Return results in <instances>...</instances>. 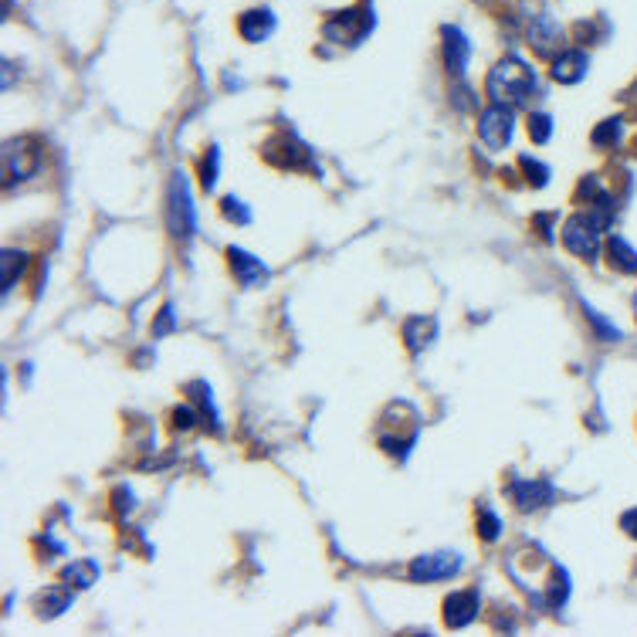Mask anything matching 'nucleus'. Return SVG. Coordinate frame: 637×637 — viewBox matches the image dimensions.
I'll return each instance as SVG.
<instances>
[{"label": "nucleus", "mask_w": 637, "mask_h": 637, "mask_svg": "<svg viewBox=\"0 0 637 637\" xmlns=\"http://www.w3.org/2000/svg\"><path fill=\"white\" fill-rule=\"evenodd\" d=\"M441 51H444V68L451 75H465L471 61V41L465 38L461 28H441Z\"/></svg>", "instance_id": "10"}, {"label": "nucleus", "mask_w": 637, "mask_h": 637, "mask_svg": "<svg viewBox=\"0 0 637 637\" xmlns=\"http://www.w3.org/2000/svg\"><path fill=\"white\" fill-rule=\"evenodd\" d=\"M529 45L536 48L543 58H556L563 51V31H560V24L549 21V17H539V21L529 28Z\"/></svg>", "instance_id": "14"}, {"label": "nucleus", "mask_w": 637, "mask_h": 637, "mask_svg": "<svg viewBox=\"0 0 637 637\" xmlns=\"http://www.w3.org/2000/svg\"><path fill=\"white\" fill-rule=\"evenodd\" d=\"M529 136L536 139V143H549V136H553V119H549L546 112H536L529 122Z\"/></svg>", "instance_id": "25"}, {"label": "nucleus", "mask_w": 637, "mask_h": 637, "mask_svg": "<svg viewBox=\"0 0 637 637\" xmlns=\"http://www.w3.org/2000/svg\"><path fill=\"white\" fill-rule=\"evenodd\" d=\"M61 580L68 583L72 590H85V587H92L95 580H99V566L89 563V560H82V563H72L65 573H61Z\"/></svg>", "instance_id": "17"}, {"label": "nucleus", "mask_w": 637, "mask_h": 637, "mask_svg": "<svg viewBox=\"0 0 637 637\" xmlns=\"http://www.w3.org/2000/svg\"><path fill=\"white\" fill-rule=\"evenodd\" d=\"M587 72H590V55L577 48L560 51V55L553 58V65H549V75H553L560 85H577L587 78Z\"/></svg>", "instance_id": "11"}, {"label": "nucleus", "mask_w": 637, "mask_h": 637, "mask_svg": "<svg viewBox=\"0 0 637 637\" xmlns=\"http://www.w3.org/2000/svg\"><path fill=\"white\" fill-rule=\"evenodd\" d=\"M509 495H512V502H516L519 512H532V509H539V505L553 502L556 492H553V485H549V482H539V478H532V482L509 485Z\"/></svg>", "instance_id": "13"}, {"label": "nucleus", "mask_w": 637, "mask_h": 637, "mask_svg": "<svg viewBox=\"0 0 637 637\" xmlns=\"http://www.w3.org/2000/svg\"><path fill=\"white\" fill-rule=\"evenodd\" d=\"M604 255H607V261H610V268H614V272L637 275V248L627 238H621V234H610Z\"/></svg>", "instance_id": "15"}, {"label": "nucleus", "mask_w": 637, "mask_h": 637, "mask_svg": "<svg viewBox=\"0 0 637 637\" xmlns=\"http://www.w3.org/2000/svg\"><path fill=\"white\" fill-rule=\"evenodd\" d=\"M278 21L272 14V7H251V11H244L238 17V31L244 41H251V45H261V41H268L275 34Z\"/></svg>", "instance_id": "12"}, {"label": "nucleus", "mask_w": 637, "mask_h": 637, "mask_svg": "<svg viewBox=\"0 0 637 637\" xmlns=\"http://www.w3.org/2000/svg\"><path fill=\"white\" fill-rule=\"evenodd\" d=\"M465 560L455 553V549H434V553H421L414 563H410V580L414 583H441L451 580L455 573H461Z\"/></svg>", "instance_id": "4"}, {"label": "nucleus", "mask_w": 637, "mask_h": 637, "mask_svg": "<svg viewBox=\"0 0 637 637\" xmlns=\"http://www.w3.org/2000/svg\"><path fill=\"white\" fill-rule=\"evenodd\" d=\"M478 136L488 150H505L516 136V109L512 106H488L482 116H478Z\"/></svg>", "instance_id": "5"}, {"label": "nucleus", "mask_w": 637, "mask_h": 637, "mask_svg": "<svg viewBox=\"0 0 637 637\" xmlns=\"http://www.w3.org/2000/svg\"><path fill=\"white\" fill-rule=\"evenodd\" d=\"M217 177H221V150L217 146H211L204 156V163H200V183H204V190L211 194V190L217 187Z\"/></svg>", "instance_id": "18"}, {"label": "nucleus", "mask_w": 637, "mask_h": 637, "mask_svg": "<svg viewBox=\"0 0 637 637\" xmlns=\"http://www.w3.org/2000/svg\"><path fill=\"white\" fill-rule=\"evenodd\" d=\"M434 333H438V322L427 319V316H414L404 322V343L410 353H421L424 346L434 343Z\"/></svg>", "instance_id": "16"}, {"label": "nucleus", "mask_w": 637, "mask_h": 637, "mask_svg": "<svg viewBox=\"0 0 637 637\" xmlns=\"http://www.w3.org/2000/svg\"><path fill=\"white\" fill-rule=\"evenodd\" d=\"M221 214L228 217L231 224H238V228H244V224L255 221V214H251V207H248V204H241L238 197H224V200H221Z\"/></svg>", "instance_id": "20"}, {"label": "nucleus", "mask_w": 637, "mask_h": 637, "mask_svg": "<svg viewBox=\"0 0 637 637\" xmlns=\"http://www.w3.org/2000/svg\"><path fill=\"white\" fill-rule=\"evenodd\" d=\"M478 536H482L485 543L502 539V519L495 516V512H482V516H478Z\"/></svg>", "instance_id": "22"}, {"label": "nucleus", "mask_w": 637, "mask_h": 637, "mask_svg": "<svg viewBox=\"0 0 637 637\" xmlns=\"http://www.w3.org/2000/svg\"><path fill=\"white\" fill-rule=\"evenodd\" d=\"M24 268H28V258L21 251H4V292L14 289L17 278L24 275Z\"/></svg>", "instance_id": "19"}, {"label": "nucleus", "mask_w": 637, "mask_h": 637, "mask_svg": "<svg viewBox=\"0 0 637 637\" xmlns=\"http://www.w3.org/2000/svg\"><path fill=\"white\" fill-rule=\"evenodd\" d=\"M634 319H637V292H634Z\"/></svg>", "instance_id": "28"}, {"label": "nucleus", "mask_w": 637, "mask_h": 637, "mask_svg": "<svg viewBox=\"0 0 637 637\" xmlns=\"http://www.w3.org/2000/svg\"><path fill=\"white\" fill-rule=\"evenodd\" d=\"M373 31V14L370 7H353V11H343L326 21V38L339 41V45H349V41H360Z\"/></svg>", "instance_id": "6"}, {"label": "nucleus", "mask_w": 637, "mask_h": 637, "mask_svg": "<svg viewBox=\"0 0 637 637\" xmlns=\"http://www.w3.org/2000/svg\"><path fill=\"white\" fill-rule=\"evenodd\" d=\"M519 167L529 170V183H532V187H546V183H549V167H546V163H536L532 156H522Z\"/></svg>", "instance_id": "24"}, {"label": "nucleus", "mask_w": 637, "mask_h": 637, "mask_svg": "<svg viewBox=\"0 0 637 637\" xmlns=\"http://www.w3.org/2000/svg\"><path fill=\"white\" fill-rule=\"evenodd\" d=\"M167 228L173 238H194L197 231V207L190 197V180L183 170H173L170 190H167Z\"/></svg>", "instance_id": "3"}, {"label": "nucleus", "mask_w": 637, "mask_h": 637, "mask_svg": "<svg viewBox=\"0 0 637 637\" xmlns=\"http://www.w3.org/2000/svg\"><path fill=\"white\" fill-rule=\"evenodd\" d=\"M485 89H488V99H492L495 106L522 109L539 95V75L529 61L509 55V58H502L492 72H488Z\"/></svg>", "instance_id": "1"}, {"label": "nucleus", "mask_w": 637, "mask_h": 637, "mask_svg": "<svg viewBox=\"0 0 637 637\" xmlns=\"http://www.w3.org/2000/svg\"><path fill=\"white\" fill-rule=\"evenodd\" d=\"M621 119H607V122H600V126L597 129H593V143H597V146H617V143H621Z\"/></svg>", "instance_id": "21"}, {"label": "nucleus", "mask_w": 637, "mask_h": 637, "mask_svg": "<svg viewBox=\"0 0 637 637\" xmlns=\"http://www.w3.org/2000/svg\"><path fill=\"white\" fill-rule=\"evenodd\" d=\"M621 529H624L631 539H637V505H634V509H627L624 516H621Z\"/></svg>", "instance_id": "27"}, {"label": "nucleus", "mask_w": 637, "mask_h": 637, "mask_svg": "<svg viewBox=\"0 0 637 637\" xmlns=\"http://www.w3.org/2000/svg\"><path fill=\"white\" fill-rule=\"evenodd\" d=\"M610 214L607 211H577L566 217L563 224V244L570 255L580 261H597L600 258V241H604Z\"/></svg>", "instance_id": "2"}, {"label": "nucleus", "mask_w": 637, "mask_h": 637, "mask_svg": "<svg viewBox=\"0 0 637 637\" xmlns=\"http://www.w3.org/2000/svg\"><path fill=\"white\" fill-rule=\"evenodd\" d=\"M478 614H482V597H478V590H458L444 600V624L448 627L475 624Z\"/></svg>", "instance_id": "9"}, {"label": "nucleus", "mask_w": 637, "mask_h": 637, "mask_svg": "<svg viewBox=\"0 0 637 637\" xmlns=\"http://www.w3.org/2000/svg\"><path fill=\"white\" fill-rule=\"evenodd\" d=\"M583 309H587V319L593 322V329H597V333H600V339H607V343H614V339H621V329H617L614 322H607L604 316H600V312H593L590 305H583Z\"/></svg>", "instance_id": "23"}, {"label": "nucleus", "mask_w": 637, "mask_h": 637, "mask_svg": "<svg viewBox=\"0 0 637 637\" xmlns=\"http://www.w3.org/2000/svg\"><path fill=\"white\" fill-rule=\"evenodd\" d=\"M38 146L31 143V139H11V143L4 146V180L7 187H11L14 180H24L31 177L34 170H38Z\"/></svg>", "instance_id": "7"}, {"label": "nucleus", "mask_w": 637, "mask_h": 637, "mask_svg": "<svg viewBox=\"0 0 637 637\" xmlns=\"http://www.w3.org/2000/svg\"><path fill=\"white\" fill-rule=\"evenodd\" d=\"M153 329H156V336H167L170 329H173V309L167 305V309H163V319L156 316V322H153Z\"/></svg>", "instance_id": "26"}, {"label": "nucleus", "mask_w": 637, "mask_h": 637, "mask_svg": "<svg viewBox=\"0 0 637 637\" xmlns=\"http://www.w3.org/2000/svg\"><path fill=\"white\" fill-rule=\"evenodd\" d=\"M228 261L234 278H238V285H244V289H255V285H265L272 278V268L244 248H228Z\"/></svg>", "instance_id": "8"}]
</instances>
